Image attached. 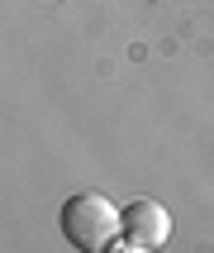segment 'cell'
<instances>
[{"instance_id": "obj_1", "label": "cell", "mask_w": 214, "mask_h": 253, "mask_svg": "<svg viewBox=\"0 0 214 253\" xmlns=\"http://www.w3.org/2000/svg\"><path fill=\"white\" fill-rule=\"evenodd\" d=\"M57 225H62V239L76 253H105L114 239H124V211H119L110 196H100V191H76V196H67Z\"/></svg>"}, {"instance_id": "obj_2", "label": "cell", "mask_w": 214, "mask_h": 253, "mask_svg": "<svg viewBox=\"0 0 214 253\" xmlns=\"http://www.w3.org/2000/svg\"><path fill=\"white\" fill-rule=\"evenodd\" d=\"M124 239L143 244V249H162L171 239V215L167 206H157V201H128L124 206Z\"/></svg>"}, {"instance_id": "obj_3", "label": "cell", "mask_w": 214, "mask_h": 253, "mask_svg": "<svg viewBox=\"0 0 214 253\" xmlns=\"http://www.w3.org/2000/svg\"><path fill=\"white\" fill-rule=\"evenodd\" d=\"M105 253H153V249H143V244H133V239H114Z\"/></svg>"}]
</instances>
